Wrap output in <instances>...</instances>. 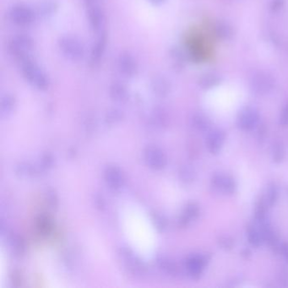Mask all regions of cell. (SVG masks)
I'll return each mask as SVG.
<instances>
[{
  "mask_svg": "<svg viewBox=\"0 0 288 288\" xmlns=\"http://www.w3.org/2000/svg\"><path fill=\"white\" fill-rule=\"evenodd\" d=\"M107 45V36L106 32H101L95 43L93 44L90 54V65L92 67H97L103 60V55Z\"/></svg>",
  "mask_w": 288,
  "mask_h": 288,
  "instance_id": "obj_9",
  "label": "cell"
},
{
  "mask_svg": "<svg viewBox=\"0 0 288 288\" xmlns=\"http://www.w3.org/2000/svg\"><path fill=\"white\" fill-rule=\"evenodd\" d=\"M272 157H273L274 162H277V163L283 161L284 157H285V149H284L282 144L280 143V142H276L273 145Z\"/></svg>",
  "mask_w": 288,
  "mask_h": 288,
  "instance_id": "obj_19",
  "label": "cell"
},
{
  "mask_svg": "<svg viewBox=\"0 0 288 288\" xmlns=\"http://www.w3.org/2000/svg\"><path fill=\"white\" fill-rule=\"evenodd\" d=\"M225 141V133L222 131L215 130L210 133L208 138L207 145L209 151L212 154H217L222 149Z\"/></svg>",
  "mask_w": 288,
  "mask_h": 288,
  "instance_id": "obj_13",
  "label": "cell"
},
{
  "mask_svg": "<svg viewBox=\"0 0 288 288\" xmlns=\"http://www.w3.org/2000/svg\"><path fill=\"white\" fill-rule=\"evenodd\" d=\"M87 19L93 31L101 32L104 26L105 14L98 3L87 5Z\"/></svg>",
  "mask_w": 288,
  "mask_h": 288,
  "instance_id": "obj_8",
  "label": "cell"
},
{
  "mask_svg": "<svg viewBox=\"0 0 288 288\" xmlns=\"http://www.w3.org/2000/svg\"><path fill=\"white\" fill-rule=\"evenodd\" d=\"M150 87L156 95L164 97L169 93L171 84L163 75H155L150 81Z\"/></svg>",
  "mask_w": 288,
  "mask_h": 288,
  "instance_id": "obj_12",
  "label": "cell"
},
{
  "mask_svg": "<svg viewBox=\"0 0 288 288\" xmlns=\"http://www.w3.org/2000/svg\"><path fill=\"white\" fill-rule=\"evenodd\" d=\"M110 93L115 99L123 100L128 95V90L124 84L121 83L120 81H114L110 86Z\"/></svg>",
  "mask_w": 288,
  "mask_h": 288,
  "instance_id": "obj_17",
  "label": "cell"
},
{
  "mask_svg": "<svg viewBox=\"0 0 288 288\" xmlns=\"http://www.w3.org/2000/svg\"><path fill=\"white\" fill-rule=\"evenodd\" d=\"M148 1L154 5H163L167 0H148Z\"/></svg>",
  "mask_w": 288,
  "mask_h": 288,
  "instance_id": "obj_29",
  "label": "cell"
},
{
  "mask_svg": "<svg viewBox=\"0 0 288 288\" xmlns=\"http://www.w3.org/2000/svg\"><path fill=\"white\" fill-rule=\"evenodd\" d=\"M221 81V78L218 75L212 73H208V74H203L202 76L200 77L199 84L200 86L204 89H209L217 86Z\"/></svg>",
  "mask_w": 288,
  "mask_h": 288,
  "instance_id": "obj_18",
  "label": "cell"
},
{
  "mask_svg": "<svg viewBox=\"0 0 288 288\" xmlns=\"http://www.w3.org/2000/svg\"><path fill=\"white\" fill-rule=\"evenodd\" d=\"M218 244L222 248L226 250H230L234 247V240L229 237H221L218 239Z\"/></svg>",
  "mask_w": 288,
  "mask_h": 288,
  "instance_id": "obj_25",
  "label": "cell"
},
{
  "mask_svg": "<svg viewBox=\"0 0 288 288\" xmlns=\"http://www.w3.org/2000/svg\"><path fill=\"white\" fill-rule=\"evenodd\" d=\"M248 238L250 244L254 247H259L263 242V238L260 232H258L255 228H248Z\"/></svg>",
  "mask_w": 288,
  "mask_h": 288,
  "instance_id": "obj_20",
  "label": "cell"
},
{
  "mask_svg": "<svg viewBox=\"0 0 288 288\" xmlns=\"http://www.w3.org/2000/svg\"><path fill=\"white\" fill-rule=\"evenodd\" d=\"M125 229L133 247L143 255H149L154 248L155 236L152 226L141 209H129L124 215Z\"/></svg>",
  "mask_w": 288,
  "mask_h": 288,
  "instance_id": "obj_1",
  "label": "cell"
},
{
  "mask_svg": "<svg viewBox=\"0 0 288 288\" xmlns=\"http://www.w3.org/2000/svg\"><path fill=\"white\" fill-rule=\"evenodd\" d=\"M280 124L281 126L286 127L288 125V103L284 107L281 112V118H280Z\"/></svg>",
  "mask_w": 288,
  "mask_h": 288,
  "instance_id": "obj_26",
  "label": "cell"
},
{
  "mask_svg": "<svg viewBox=\"0 0 288 288\" xmlns=\"http://www.w3.org/2000/svg\"><path fill=\"white\" fill-rule=\"evenodd\" d=\"M216 34L218 37L224 40H228L234 36V29L228 23L220 22L216 25L215 27Z\"/></svg>",
  "mask_w": 288,
  "mask_h": 288,
  "instance_id": "obj_16",
  "label": "cell"
},
{
  "mask_svg": "<svg viewBox=\"0 0 288 288\" xmlns=\"http://www.w3.org/2000/svg\"><path fill=\"white\" fill-rule=\"evenodd\" d=\"M34 40L27 34H18L8 43V50L20 63L31 57L34 49Z\"/></svg>",
  "mask_w": 288,
  "mask_h": 288,
  "instance_id": "obj_3",
  "label": "cell"
},
{
  "mask_svg": "<svg viewBox=\"0 0 288 288\" xmlns=\"http://www.w3.org/2000/svg\"><path fill=\"white\" fill-rule=\"evenodd\" d=\"M21 69L24 78L34 87L41 91H45L49 87L50 80L48 74L31 57L21 62Z\"/></svg>",
  "mask_w": 288,
  "mask_h": 288,
  "instance_id": "obj_2",
  "label": "cell"
},
{
  "mask_svg": "<svg viewBox=\"0 0 288 288\" xmlns=\"http://www.w3.org/2000/svg\"><path fill=\"white\" fill-rule=\"evenodd\" d=\"M284 0H273L272 2V10L276 11V10H280L282 6H283Z\"/></svg>",
  "mask_w": 288,
  "mask_h": 288,
  "instance_id": "obj_27",
  "label": "cell"
},
{
  "mask_svg": "<svg viewBox=\"0 0 288 288\" xmlns=\"http://www.w3.org/2000/svg\"><path fill=\"white\" fill-rule=\"evenodd\" d=\"M59 48L67 59L78 62L85 56V48L81 41L71 36H64L59 40Z\"/></svg>",
  "mask_w": 288,
  "mask_h": 288,
  "instance_id": "obj_4",
  "label": "cell"
},
{
  "mask_svg": "<svg viewBox=\"0 0 288 288\" xmlns=\"http://www.w3.org/2000/svg\"><path fill=\"white\" fill-rule=\"evenodd\" d=\"M170 57L174 64V69L181 70L184 66L186 60V55L183 51L178 47L171 48L169 52Z\"/></svg>",
  "mask_w": 288,
  "mask_h": 288,
  "instance_id": "obj_15",
  "label": "cell"
},
{
  "mask_svg": "<svg viewBox=\"0 0 288 288\" xmlns=\"http://www.w3.org/2000/svg\"><path fill=\"white\" fill-rule=\"evenodd\" d=\"M251 89L258 95H264L272 91L275 85V80L271 74L265 72H259L253 77Z\"/></svg>",
  "mask_w": 288,
  "mask_h": 288,
  "instance_id": "obj_7",
  "label": "cell"
},
{
  "mask_svg": "<svg viewBox=\"0 0 288 288\" xmlns=\"http://www.w3.org/2000/svg\"><path fill=\"white\" fill-rule=\"evenodd\" d=\"M212 185L218 190L224 193L233 194L236 189V183L234 179L222 174H217L212 178Z\"/></svg>",
  "mask_w": 288,
  "mask_h": 288,
  "instance_id": "obj_11",
  "label": "cell"
},
{
  "mask_svg": "<svg viewBox=\"0 0 288 288\" xmlns=\"http://www.w3.org/2000/svg\"><path fill=\"white\" fill-rule=\"evenodd\" d=\"M281 253L283 254L284 256L286 257V260H288V245L287 244H281Z\"/></svg>",
  "mask_w": 288,
  "mask_h": 288,
  "instance_id": "obj_28",
  "label": "cell"
},
{
  "mask_svg": "<svg viewBox=\"0 0 288 288\" xmlns=\"http://www.w3.org/2000/svg\"><path fill=\"white\" fill-rule=\"evenodd\" d=\"M10 22L18 26H29L36 20V13L28 5L16 4L9 10Z\"/></svg>",
  "mask_w": 288,
  "mask_h": 288,
  "instance_id": "obj_5",
  "label": "cell"
},
{
  "mask_svg": "<svg viewBox=\"0 0 288 288\" xmlns=\"http://www.w3.org/2000/svg\"><path fill=\"white\" fill-rule=\"evenodd\" d=\"M57 4L54 0H46L39 6V14L43 18H49L56 13Z\"/></svg>",
  "mask_w": 288,
  "mask_h": 288,
  "instance_id": "obj_14",
  "label": "cell"
},
{
  "mask_svg": "<svg viewBox=\"0 0 288 288\" xmlns=\"http://www.w3.org/2000/svg\"><path fill=\"white\" fill-rule=\"evenodd\" d=\"M266 203H264L263 201L259 202L256 205L255 208V219L259 221V222H263L264 218H265V213H266Z\"/></svg>",
  "mask_w": 288,
  "mask_h": 288,
  "instance_id": "obj_23",
  "label": "cell"
},
{
  "mask_svg": "<svg viewBox=\"0 0 288 288\" xmlns=\"http://www.w3.org/2000/svg\"><path fill=\"white\" fill-rule=\"evenodd\" d=\"M204 267V262L200 259H194L189 263V269L194 275H200Z\"/></svg>",
  "mask_w": 288,
  "mask_h": 288,
  "instance_id": "obj_24",
  "label": "cell"
},
{
  "mask_svg": "<svg viewBox=\"0 0 288 288\" xmlns=\"http://www.w3.org/2000/svg\"><path fill=\"white\" fill-rule=\"evenodd\" d=\"M258 121L259 114L257 111L251 107H246L238 115V125L243 130L248 131L254 129L258 124Z\"/></svg>",
  "mask_w": 288,
  "mask_h": 288,
  "instance_id": "obj_10",
  "label": "cell"
},
{
  "mask_svg": "<svg viewBox=\"0 0 288 288\" xmlns=\"http://www.w3.org/2000/svg\"><path fill=\"white\" fill-rule=\"evenodd\" d=\"M117 65L120 74L126 78H133L138 74V63L129 52H122L118 57Z\"/></svg>",
  "mask_w": 288,
  "mask_h": 288,
  "instance_id": "obj_6",
  "label": "cell"
},
{
  "mask_svg": "<svg viewBox=\"0 0 288 288\" xmlns=\"http://www.w3.org/2000/svg\"><path fill=\"white\" fill-rule=\"evenodd\" d=\"M195 124L196 127L199 130H206V129L210 126V123H209V119L207 118L204 117L202 115H197L195 119Z\"/></svg>",
  "mask_w": 288,
  "mask_h": 288,
  "instance_id": "obj_22",
  "label": "cell"
},
{
  "mask_svg": "<svg viewBox=\"0 0 288 288\" xmlns=\"http://www.w3.org/2000/svg\"><path fill=\"white\" fill-rule=\"evenodd\" d=\"M277 199H278V189L276 188V185L272 184L267 190L265 203L268 206H272V205H275Z\"/></svg>",
  "mask_w": 288,
  "mask_h": 288,
  "instance_id": "obj_21",
  "label": "cell"
},
{
  "mask_svg": "<svg viewBox=\"0 0 288 288\" xmlns=\"http://www.w3.org/2000/svg\"><path fill=\"white\" fill-rule=\"evenodd\" d=\"M86 2V5H91L94 3H97V0H84Z\"/></svg>",
  "mask_w": 288,
  "mask_h": 288,
  "instance_id": "obj_30",
  "label": "cell"
}]
</instances>
